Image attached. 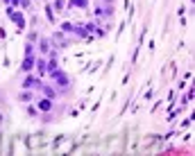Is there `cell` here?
Returning a JSON list of instances; mask_svg holds the SVG:
<instances>
[{"label": "cell", "instance_id": "6da1fadb", "mask_svg": "<svg viewBox=\"0 0 195 156\" xmlns=\"http://www.w3.org/2000/svg\"><path fill=\"white\" fill-rule=\"evenodd\" d=\"M32 66H34V59H32V57H27V59L23 61V70H30Z\"/></svg>", "mask_w": 195, "mask_h": 156}, {"label": "cell", "instance_id": "7a4b0ae2", "mask_svg": "<svg viewBox=\"0 0 195 156\" xmlns=\"http://www.w3.org/2000/svg\"><path fill=\"white\" fill-rule=\"evenodd\" d=\"M39 109H41V111H50V109H52V104H50V100H43L41 104H39Z\"/></svg>", "mask_w": 195, "mask_h": 156}, {"label": "cell", "instance_id": "3957f363", "mask_svg": "<svg viewBox=\"0 0 195 156\" xmlns=\"http://www.w3.org/2000/svg\"><path fill=\"white\" fill-rule=\"evenodd\" d=\"M11 18L16 20V25H18V27H23V16L21 14H11Z\"/></svg>", "mask_w": 195, "mask_h": 156}, {"label": "cell", "instance_id": "277c9868", "mask_svg": "<svg viewBox=\"0 0 195 156\" xmlns=\"http://www.w3.org/2000/svg\"><path fill=\"white\" fill-rule=\"evenodd\" d=\"M25 86H27V88H32V86H39V82H36V79H30V77H27V79H25Z\"/></svg>", "mask_w": 195, "mask_h": 156}, {"label": "cell", "instance_id": "5b68a950", "mask_svg": "<svg viewBox=\"0 0 195 156\" xmlns=\"http://www.w3.org/2000/svg\"><path fill=\"white\" fill-rule=\"evenodd\" d=\"M73 5L75 7H86V0H73Z\"/></svg>", "mask_w": 195, "mask_h": 156}, {"label": "cell", "instance_id": "8992f818", "mask_svg": "<svg viewBox=\"0 0 195 156\" xmlns=\"http://www.w3.org/2000/svg\"><path fill=\"white\" fill-rule=\"evenodd\" d=\"M43 93L48 95V97H52V95H55V91H52V88H48V86H43Z\"/></svg>", "mask_w": 195, "mask_h": 156}, {"label": "cell", "instance_id": "52a82bcc", "mask_svg": "<svg viewBox=\"0 0 195 156\" xmlns=\"http://www.w3.org/2000/svg\"><path fill=\"white\" fill-rule=\"evenodd\" d=\"M43 72H45V63L41 61V63H39V75H43Z\"/></svg>", "mask_w": 195, "mask_h": 156}, {"label": "cell", "instance_id": "ba28073f", "mask_svg": "<svg viewBox=\"0 0 195 156\" xmlns=\"http://www.w3.org/2000/svg\"><path fill=\"white\" fill-rule=\"evenodd\" d=\"M21 100H32V93H21Z\"/></svg>", "mask_w": 195, "mask_h": 156}]
</instances>
